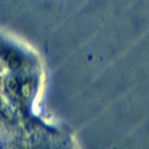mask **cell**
<instances>
[{"instance_id": "cell-2", "label": "cell", "mask_w": 149, "mask_h": 149, "mask_svg": "<svg viewBox=\"0 0 149 149\" xmlns=\"http://www.w3.org/2000/svg\"><path fill=\"white\" fill-rule=\"evenodd\" d=\"M6 88L9 91V93L15 96H17L21 94V83H19L17 78L9 77L6 80Z\"/></svg>"}, {"instance_id": "cell-1", "label": "cell", "mask_w": 149, "mask_h": 149, "mask_svg": "<svg viewBox=\"0 0 149 149\" xmlns=\"http://www.w3.org/2000/svg\"><path fill=\"white\" fill-rule=\"evenodd\" d=\"M0 58L13 70H17L22 65V57L15 50L6 46H0Z\"/></svg>"}, {"instance_id": "cell-3", "label": "cell", "mask_w": 149, "mask_h": 149, "mask_svg": "<svg viewBox=\"0 0 149 149\" xmlns=\"http://www.w3.org/2000/svg\"><path fill=\"white\" fill-rule=\"evenodd\" d=\"M0 116L4 118L5 120H13L15 118L13 110L1 100H0Z\"/></svg>"}]
</instances>
